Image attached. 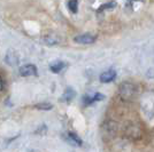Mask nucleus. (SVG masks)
Segmentation results:
<instances>
[{"label":"nucleus","mask_w":154,"mask_h":152,"mask_svg":"<svg viewBox=\"0 0 154 152\" xmlns=\"http://www.w3.org/2000/svg\"><path fill=\"white\" fill-rule=\"evenodd\" d=\"M140 105L143 111L146 115H153L154 114V92H147L141 97Z\"/></svg>","instance_id":"f257e3e1"},{"label":"nucleus","mask_w":154,"mask_h":152,"mask_svg":"<svg viewBox=\"0 0 154 152\" xmlns=\"http://www.w3.org/2000/svg\"><path fill=\"white\" fill-rule=\"evenodd\" d=\"M120 94H121L122 98H124V100L131 98L135 94V86L130 83H122V86L120 88Z\"/></svg>","instance_id":"f03ea898"},{"label":"nucleus","mask_w":154,"mask_h":152,"mask_svg":"<svg viewBox=\"0 0 154 152\" xmlns=\"http://www.w3.org/2000/svg\"><path fill=\"white\" fill-rule=\"evenodd\" d=\"M20 75L22 77H31V76H37V68L33 64H26L22 65L19 69Z\"/></svg>","instance_id":"7ed1b4c3"},{"label":"nucleus","mask_w":154,"mask_h":152,"mask_svg":"<svg viewBox=\"0 0 154 152\" xmlns=\"http://www.w3.org/2000/svg\"><path fill=\"white\" fill-rule=\"evenodd\" d=\"M74 41L77 42V44H82V45H89L92 44L96 41V37L92 36L90 33H84V34H79V36H76L74 38Z\"/></svg>","instance_id":"20e7f679"},{"label":"nucleus","mask_w":154,"mask_h":152,"mask_svg":"<svg viewBox=\"0 0 154 152\" xmlns=\"http://www.w3.org/2000/svg\"><path fill=\"white\" fill-rule=\"evenodd\" d=\"M105 98V95L103 94H100V93H94L93 95H85L83 97V102L85 105H91L93 104L94 102L101 101Z\"/></svg>","instance_id":"39448f33"},{"label":"nucleus","mask_w":154,"mask_h":152,"mask_svg":"<svg viewBox=\"0 0 154 152\" xmlns=\"http://www.w3.org/2000/svg\"><path fill=\"white\" fill-rule=\"evenodd\" d=\"M116 78V71L115 70H108V71H105L103 73L100 75V81L103 83H107L113 81Z\"/></svg>","instance_id":"423d86ee"},{"label":"nucleus","mask_w":154,"mask_h":152,"mask_svg":"<svg viewBox=\"0 0 154 152\" xmlns=\"http://www.w3.org/2000/svg\"><path fill=\"white\" fill-rule=\"evenodd\" d=\"M75 95H76V92H75L74 89H71L70 87H68V88H67L63 92V94H62V97L60 98V101L68 103V102H70L71 100L75 97Z\"/></svg>","instance_id":"0eeeda50"},{"label":"nucleus","mask_w":154,"mask_h":152,"mask_svg":"<svg viewBox=\"0 0 154 152\" xmlns=\"http://www.w3.org/2000/svg\"><path fill=\"white\" fill-rule=\"evenodd\" d=\"M64 66H66V63L64 62H61V61H57V62H54V63H52L50 65V69L53 73H59V72H61L62 70L64 69Z\"/></svg>","instance_id":"6e6552de"},{"label":"nucleus","mask_w":154,"mask_h":152,"mask_svg":"<svg viewBox=\"0 0 154 152\" xmlns=\"http://www.w3.org/2000/svg\"><path fill=\"white\" fill-rule=\"evenodd\" d=\"M68 141L71 145H82V139H79L75 133L68 132Z\"/></svg>","instance_id":"1a4fd4ad"},{"label":"nucleus","mask_w":154,"mask_h":152,"mask_svg":"<svg viewBox=\"0 0 154 152\" xmlns=\"http://www.w3.org/2000/svg\"><path fill=\"white\" fill-rule=\"evenodd\" d=\"M6 62L8 64H11V65H15L19 62V56H16V54H14L13 51H8V54L6 56Z\"/></svg>","instance_id":"9d476101"},{"label":"nucleus","mask_w":154,"mask_h":152,"mask_svg":"<svg viewBox=\"0 0 154 152\" xmlns=\"http://www.w3.org/2000/svg\"><path fill=\"white\" fill-rule=\"evenodd\" d=\"M68 8L71 13L76 14L78 10V0H69L68 1Z\"/></svg>","instance_id":"9b49d317"},{"label":"nucleus","mask_w":154,"mask_h":152,"mask_svg":"<svg viewBox=\"0 0 154 152\" xmlns=\"http://www.w3.org/2000/svg\"><path fill=\"white\" fill-rule=\"evenodd\" d=\"M116 6V2L115 1H110V2H107V4H103L101 6L98 8V12L100 13V12H103L105 9H112V8H114Z\"/></svg>","instance_id":"f8f14e48"},{"label":"nucleus","mask_w":154,"mask_h":152,"mask_svg":"<svg viewBox=\"0 0 154 152\" xmlns=\"http://www.w3.org/2000/svg\"><path fill=\"white\" fill-rule=\"evenodd\" d=\"M44 41H45L47 45H50V46L57 45L59 42V40L57 39V37H54V36H47V37H45Z\"/></svg>","instance_id":"ddd939ff"},{"label":"nucleus","mask_w":154,"mask_h":152,"mask_svg":"<svg viewBox=\"0 0 154 152\" xmlns=\"http://www.w3.org/2000/svg\"><path fill=\"white\" fill-rule=\"evenodd\" d=\"M36 108L39 109V110H51L53 108V105L51 103H39L36 105Z\"/></svg>","instance_id":"4468645a"},{"label":"nucleus","mask_w":154,"mask_h":152,"mask_svg":"<svg viewBox=\"0 0 154 152\" xmlns=\"http://www.w3.org/2000/svg\"><path fill=\"white\" fill-rule=\"evenodd\" d=\"M2 89V80H1V78H0V90Z\"/></svg>","instance_id":"2eb2a0df"}]
</instances>
